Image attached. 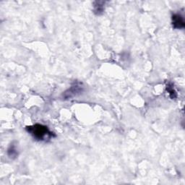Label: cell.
Segmentation results:
<instances>
[{"label": "cell", "instance_id": "obj_4", "mask_svg": "<svg viewBox=\"0 0 185 185\" xmlns=\"http://www.w3.org/2000/svg\"><path fill=\"white\" fill-rule=\"evenodd\" d=\"M7 153H8V156H10V158H12L17 157V154H18L16 148H15V146H14L13 145H10V147L9 148Z\"/></svg>", "mask_w": 185, "mask_h": 185}, {"label": "cell", "instance_id": "obj_1", "mask_svg": "<svg viewBox=\"0 0 185 185\" xmlns=\"http://www.w3.org/2000/svg\"><path fill=\"white\" fill-rule=\"evenodd\" d=\"M25 130L37 140H46L55 136L46 126L42 124H36L33 126L26 127Z\"/></svg>", "mask_w": 185, "mask_h": 185}, {"label": "cell", "instance_id": "obj_2", "mask_svg": "<svg viewBox=\"0 0 185 185\" xmlns=\"http://www.w3.org/2000/svg\"><path fill=\"white\" fill-rule=\"evenodd\" d=\"M172 24L173 27L176 29H181L185 26L184 18L179 14H175L172 16Z\"/></svg>", "mask_w": 185, "mask_h": 185}, {"label": "cell", "instance_id": "obj_3", "mask_svg": "<svg viewBox=\"0 0 185 185\" xmlns=\"http://www.w3.org/2000/svg\"><path fill=\"white\" fill-rule=\"evenodd\" d=\"M94 6V12L96 15H101L103 13L104 7H103V1H96Z\"/></svg>", "mask_w": 185, "mask_h": 185}, {"label": "cell", "instance_id": "obj_5", "mask_svg": "<svg viewBox=\"0 0 185 185\" xmlns=\"http://www.w3.org/2000/svg\"><path fill=\"white\" fill-rule=\"evenodd\" d=\"M167 90H168L169 94H170V96H171V97H172V98H176V97H177V94H176L175 91H174V90L173 88H170V87H169H169H168V86H167Z\"/></svg>", "mask_w": 185, "mask_h": 185}]
</instances>
